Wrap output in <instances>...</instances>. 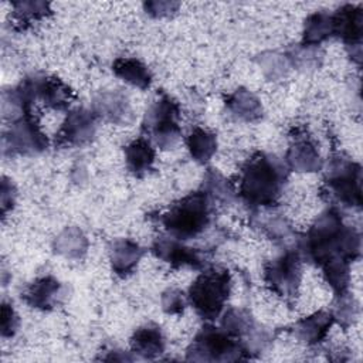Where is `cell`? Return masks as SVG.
Listing matches in <instances>:
<instances>
[{"label": "cell", "instance_id": "d4e9b609", "mask_svg": "<svg viewBox=\"0 0 363 363\" xmlns=\"http://www.w3.org/2000/svg\"><path fill=\"white\" fill-rule=\"evenodd\" d=\"M96 113L106 118L111 122H126L128 101L119 94H104L95 102Z\"/></svg>", "mask_w": 363, "mask_h": 363}, {"label": "cell", "instance_id": "d6a6232c", "mask_svg": "<svg viewBox=\"0 0 363 363\" xmlns=\"http://www.w3.org/2000/svg\"><path fill=\"white\" fill-rule=\"evenodd\" d=\"M146 11L155 17H162L170 14V11H174L179 4L177 3H169V1H155V3H146L145 4Z\"/></svg>", "mask_w": 363, "mask_h": 363}, {"label": "cell", "instance_id": "8992f818", "mask_svg": "<svg viewBox=\"0 0 363 363\" xmlns=\"http://www.w3.org/2000/svg\"><path fill=\"white\" fill-rule=\"evenodd\" d=\"M323 191L330 201L346 207H360L362 167L340 155L332 157L326 169Z\"/></svg>", "mask_w": 363, "mask_h": 363}, {"label": "cell", "instance_id": "e0dca14e", "mask_svg": "<svg viewBox=\"0 0 363 363\" xmlns=\"http://www.w3.org/2000/svg\"><path fill=\"white\" fill-rule=\"evenodd\" d=\"M125 162L128 170L136 176L143 177L153 170L155 149L145 138H138L125 146Z\"/></svg>", "mask_w": 363, "mask_h": 363}, {"label": "cell", "instance_id": "7c38bea8", "mask_svg": "<svg viewBox=\"0 0 363 363\" xmlns=\"http://www.w3.org/2000/svg\"><path fill=\"white\" fill-rule=\"evenodd\" d=\"M333 20V35L343 40L346 45L360 48L362 31H363V13L362 9L352 4H345L335 14Z\"/></svg>", "mask_w": 363, "mask_h": 363}, {"label": "cell", "instance_id": "6da1fadb", "mask_svg": "<svg viewBox=\"0 0 363 363\" xmlns=\"http://www.w3.org/2000/svg\"><path fill=\"white\" fill-rule=\"evenodd\" d=\"M301 252L322 268L330 286H343L349 282L350 264L360 255V235L343 224L337 210L329 208L311 225L301 242Z\"/></svg>", "mask_w": 363, "mask_h": 363}, {"label": "cell", "instance_id": "7402d4cb", "mask_svg": "<svg viewBox=\"0 0 363 363\" xmlns=\"http://www.w3.org/2000/svg\"><path fill=\"white\" fill-rule=\"evenodd\" d=\"M187 147L196 162L206 163L217 150V138L214 133L197 126L187 136Z\"/></svg>", "mask_w": 363, "mask_h": 363}, {"label": "cell", "instance_id": "cb8c5ba5", "mask_svg": "<svg viewBox=\"0 0 363 363\" xmlns=\"http://www.w3.org/2000/svg\"><path fill=\"white\" fill-rule=\"evenodd\" d=\"M13 18L20 30L27 28L51 13L50 4L44 1H18L13 3Z\"/></svg>", "mask_w": 363, "mask_h": 363}, {"label": "cell", "instance_id": "484cf974", "mask_svg": "<svg viewBox=\"0 0 363 363\" xmlns=\"http://www.w3.org/2000/svg\"><path fill=\"white\" fill-rule=\"evenodd\" d=\"M203 191L213 200H217L220 203H230V200L234 196V187L233 184L223 177L218 172L210 169L204 176L203 183Z\"/></svg>", "mask_w": 363, "mask_h": 363}, {"label": "cell", "instance_id": "4dcf8cb0", "mask_svg": "<svg viewBox=\"0 0 363 363\" xmlns=\"http://www.w3.org/2000/svg\"><path fill=\"white\" fill-rule=\"evenodd\" d=\"M264 231L271 237V238H282L288 237L291 234V225L286 223L285 218L281 217H271L264 223Z\"/></svg>", "mask_w": 363, "mask_h": 363}, {"label": "cell", "instance_id": "9c48e42d", "mask_svg": "<svg viewBox=\"0 0 363 363\" xmlns=\"http://www.w3.org/2000/svg\"><path fill=\"white\" fill-rule=\"evenodd\" d=\"M48 140L31 111L16 118L3 133L4 155H37L47 149Z\"/></svg>", "mask_w": 363, "mask_h": 363}, {"label": "cell", "instance_id": "52a82bcc", "mask_svg": "<svg viewBox=\"0 0 363 363\" xmlns=\"http://www.w3.org/2000/svg\"><path fill=\"white\" fill-rule=\"evenodd\" d=\"M179 121V104L169 95L162 94L146 111L142 128L160 149H172L182 133Z\"/></svg>", "mask_w": 363, "mask_h": 363}, {"label": "cell", "instance_id": "2e32d148", "mask_svg": "<svg viewBox=\"0 0 363 363\" xmlns=\"http://www.w3.org/2000/svg\"><path fill=\"white\" fill-rule=\"evenodd\" d=\"M143 255V250L133 241L122 238L112 242L109 250V259L116 275L125 278L133 272Z\"/></svg>", "mask_w": 363, "mask_h": 363}, {"label": "cell", "instance_id": "1f68e13d", "mask_svg": "<svg viewBox=\"0 0 363 363\" xmlns=\"http://www.w3.org/2000/svg\"><path fill=\"white\" fill-rule=\"evenodd\" d=\"M14 199H16L14 186L11 184L10 180L3 177V182H1V214H3V217L6 216V213L9 210L13 208Z\"/></svg>", "mask_w": 363, "mask_h": 363}, {"label": "cell", "instance_id": "ffe728a7", "mask_svg": "<svg viewBox=\"0 0 363 363\" xmlns=\"http://www.w3.org/2000/svg\"><path fill=\"white\" fill-rule=\"evenodd\" d=\"M227 109L237 118L245 122L257 121L262 116L261 102L250 91L240 88L225 96Z\"/></svg>", "mask_w": 363, "mask_h": 363}, {"label": "cell", "instance_id": "83f0119b", "mask_svg": "<svg viewBox=\"0 0 363 363\" xmlns=\"http://www.w3.org/2000/svg\"><path fill=\"white\" fill-rule=\"evenodd\" d=\"M223 329L230 333L231 336L240 337L242 335H248L250 330L254 328V320L250 312L238 308H230L221 320Z\"/></svg>", "mask_w": 363, "mask_h": 363}, {"label": "cell", "instance_id": "d6986e66", "mask_svg": "<svg viewBox=\"0 0 363 363\" xmlns=\"http://www.w3.org/2000/svg\"><path fill=\"white\" fill-rule=\"evenodd\" d=\"M286 163L296 172H316L322 167L319 152L306 138L294 140L286 152Z\"/></svg>", "mask_w": 363, "mask_h": 363}, {"label": "cell", "instance_id": "ac0fdd59", "mask_svg": "<svg viewBox=\"0 0 363 363\" xmlns=\"http://www.w3.org/2000/svg\"><path fill=\"white\" fill-rule=\"evenodd\" d=\"M166 340L159 326L145 325L130 337V349L143 359H155L164 352Z\"/></svg>", "mask_w": 363, "mask_h": 363}, {"label": "cell", "instance_id": "f546056e", "mask_svg": "<svg viewBox=\"0 0 363 363\" xmlns=\"http://www.w3.org/2000/svg\"><path fill=\"white\" fill-rule=\"evenodd\" d=\"M18 329V316L13 306L3 302L1 303V336L11 337Z\"/></svg>", "mask_w": 363, "mask_h": 363}, {"label": "cell", "instance_id": "3957f363", "mask_svg": "<svg viewBox=\"0 0 363 363\" xmlns=\"http://www.w3.org/2000/svg\"><path fill=\"white\" fill-rule=\"evenodd\" d=\"M211 199L201 190L180 199L159 217L169 235L184 241L197 237L211 221Z\"/></svg>", "mask_w": 363, "mask_h": 363}, {"label": "cell", "instance_id": "8fae6325", "mask_svg": "<svg viewBox=\"0 0 363 363\" xmlns=\"http://www.w3.org/2000/svg\"><path fill=\"white\" fill-rule=\"evenodd\" d=\"M152 252L159 259L170 264L173 268L190 267L200 269L204 267V257L196 248L184 245L172 235H160L152 244Z\"/></svg>", "mask_w": 363, "mask_h": 363}, {"label": "cell", "instance_id": "4fadbf2b", "mask_svg": "<svg viewBox=\"0 0 363 363\" xmlns=\"http://www.w3.org/2000/svg\"><path fill=\"white\" fill-rule=\"evenodd\" d=\"M35 99H41L47 108L55 111L67 109L75 99L74 91L55 77H37L34 75Z\"/></svg>", "mask_w": 363, "mask_h": 363}, {"label": "cell", "instance_id": "7a4b0ae2", "mask_svg": "<svg viewBox=\"0 0 363 363\" xmlns=\"http://www.w3.org/2000/svg\"><path fill=\"white\" fill-rule=\"evenodd\" d=\"M286 166L274 155L258 152L241 169L238 193L251 207L275 206L284 193Z\"/></svg>", "mask_w": 363, "mask_h": 363}, {"label": "cell", "instance_id": "9a60e30c", "mask_svg": "<svg viewBox=\"0 0 363 363\" xmlns=\"http://www.w3.org/2000/svg\"><path fill=\"white\" fill-rule=\"evenodd\" d=\"M333 320L335 318H333V313L330 312H325V311L315 312L306 318H302L295 323L294 335L299 342L308 346L318 345L326 337Z\"/></svg>", "mask_w": 363, "mask_h": 363}, {"label": "cell", "instance_id": "5bb4252c", "mask_svg": "<svg viewBox=\"0 0 363 363\" xmlns=\"http://www.w3.org/2000/svg\"><path fill=\"white\" fill-rule=\"evenodd\" d=\"M62 295V285L54 277H43L30 284L21 294V299L31 308L52 309Z\"/></svg>", "mask_w": 363, "mask_h": 363}, {"label": "cell", "instance_id": "44dd1931", "mask_svg": "<svg viewBox=\"0 0 363 363\" xmlns=\"http://www.w3.org/2000/svg\"><path fill=\"white\" fill-rule=\"evenodd\" d=\"M112 71L118 78L139 89H146L150 86L152 74L147 67L136 58H116L112 64Z\"/></svg>", "mask_w": 363, "mask_h": 363}, {"label": "cell", "instance_id": "30bf717a", "mask_svg": "<svg viewBox=\"0 0 363 363\" xmlns=\"http://www.w3.org/2000/svg\"><path fill=\"white\" fill-rule=\"evenodd\" d=\"M96 130L95 113L84 108L71 111L55 136V145L61 147L82 146L92 140Z\"/></svg>", "mask_w": 363, "mask_h": 363}, {"label": "cell", "instance_id": "277c9868", "mask_svg": "<svg viewBox=\"0 0 363 363\" xmlns=\"http://www.w3.org/2000/svg\"><path fill=\"white\" fill-rule=\"evenodd\" d=\"M231 291V275L225 268H208L203 271L189 288V302L196 313L214 320L220 316Z\"/></svg>", "mask_w": 363, "mask_h": 363}, {"label": "cell", "instance_id": "603a6c76", "mask_svg": "<svg viewBox=\"0 0 363 363\" xmlns=\"http://www.w3.org/2000/svg\"><path fill=\"white\" fill-rule=\"evenodd\" d=\"M332 35H333L332 14L315 13L305 20V28H303L305 45H316Z\"/></svg>", "mask_w": 363, "mask_h": 363}, {"label": "cell", "instance_id": "4316f807", "mask_svg": "<svg viewBox=\"0 0 363 363\" xmlns=\"http://www.w3.org/2000/svg\"><path fill=\"white\" fill-rule=\"evenodd\" d=\"M55 250L65 257L79 258L86 251V240L79 230L67 228L58 235Z\"/></svg>", "mask_w": 363, "mask_h": 363}, {"label": "cell", "instance_id": "ba28073f", "mask_svg": "<svg viewBox=\"0 0 363 363\" xmlns=\"http://www.w3.org/2000/svg\"><path fill=\"white\" fill-rule=\"evenodd\" d=\"M301 278L302 258L298 251H286L264 267V281L267 286L289 305H292L298 296Z\"/></svg>", "mask_w": 363, "mask_h": 363}, {"label": "cell", "instance_id": "f1b7e54d", "mask_svg": "<svg viewBox=\"0 0 363 363\" xmlns=\"http://www.w3.org/2000/svg\"><path fill=\"white\" fill-rule=\"evenodd\" d=\"M186 306L184 294L179 289H167L162 296V308L169 315H179Z\"/></svg>", "mask_w": 363, "mask_h": 363}, {"label": "cell", "instance_id": "5b68a950", "mask_svg": "<svg viewBox=\"0 0 363 363\" xmlns=\"http://www.w3.org/2000/svg\"><path fill=\"white\" fill-rule=\"evenodd\" d=\"M247 347L224 329L206 325L187 349V360L194 362H237L247 359Z\"/></svg>", "mask_w": 363, "mask_h": 363}]
</instances>
